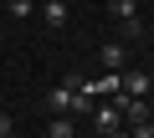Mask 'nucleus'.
Instances as JSON below:
<instances>
[{
    "label": "nucleus",
    "mask_w": 154,
    "mask_h": 138,
    "mask_svg": "<svg viewBox=\"0 0 154 138\" xmlns=\"http://www.w3.org/2000/svg\"><path fill=\"white\" fill-rule=\"evenodd\" d=\"M108 10L118 16V31L123 36H139L144 26H139V5H134V0H108Z\"/></svg>",
    "instance_id": "obj_1"
},
{
    "label": "nucleus",
    "mask_w": 154,
    "mask_h": 138,
    "mask_svg": "<svg viewBox=\"0 0 154 138\" xmlns=\"http://www.w3.org/2000/svg\"><path fill=\"white\" fill-rule=\"evenodd\" d=\"M88 118H93V133H98V138H103V133H118V123H123V113H118L113 102H108V107H93Z\"/></svg>",
    "instance_id": "obj_2"
},
{
    "label": "nucleus",
    "mask_w": 154,
    "mask_h": 138,
    "mask_svg": "<svg viewBox=\"0 0 154 138\" xmlns=\"http://www.w3.org/2000/svg\"><path fill=\"white\" fill-rule=\"evenodd\" d=\"M98 56H103L108 72H123V66H128V46H123V41H103V51H98Z\"/></svg>",
    "instance_id": "obj_3"
},
{
    "label": "nucleus",
    "mask_w": 154,
    "mask_h": 138,
    "mask_svg": "<svg viewBox=\"0 0 154 138\" xmlns=\"http://www.w3.org/2000/svg\"><path fill=\"white\" fill-rule=\"evenodd\" d=\"M118 92L144 97V92H149V72H128V66H123V72H118Z\"/></svg>",
    "instance_id": "obj_4"
},
{
    "label": "nucleus",
    "mask_w": 154,
    "mask_h": 138,
    "mask_svg": "<svg viewBox=\"0 0 154 138\" xmlns=\"http://www.w3.org/2000/svg\"><path fill=\"white\" fill-rule=\"evenodd\" d=\"M41 21H46L51 31H62V26H67V0H46V5H41Z\"/></svg>",
    "instance_id": "obj_5"
},
{
    "label": "nucleus",
    "mask_w": 154,
    "mask_h": 138,
    "mask_svg": "<svg viewBox=\"0 0 154 138\" xmlns=\"http://www.w3.org/2000/svg\"><path fill=\"white\" fill-rule=\"evenodd\" d=\"M46 138H77V123H72V113H57V118L46 123Z\"/></svg>",
    "instance_id": "obj_6"
},
{
    "label": "nucleus",
    "mask_w": 154,
    "mask_h": 138,
    "mask_svg": "<svg viewBox=\"0 0 154 138\" xmlns=\"http://www.w3.org/2000/svg\"><path fill=\"white\" fill-rule=\"evenodd\" d=\"M46 107H51V113H72V87H67V82L51 87V92H46Z\"/></svg>",
    "instance_id": "obj_7"
},
{
    "label": "nucleus",
    "mask_w": 154,
    "mask_h": 138,
    "mask_svg": "<svg viewBox=\"0 0 154 138\" xmlns=\"http://www.w3.org/2000/svg\"><path fill=\"white\" fill-rule=\"evenodd\" d=\"M128 138H154V118H144V123H134V133Z\"/></svg>",
    "instance_id": "obj_8"
},
{
    "label": "nucleus",
    "mask_w": 154,
    "mask_h": 138,
    "mask_svg": "<svg viewBox=\"0 0 154 138\" xmlns=\"http://www.w3.org/2000/svg\"><path fill=\"white\" fill-rule=\"evenodd\" d=\"M11 16H31V0H11Z\"/></svg>",
    "instance_id": "obj_9"
},
{
    "label": "nucleus",
    "mask_w": 154,
    "mask_h": 138,
    "mask_svg": "<svg viewBox=\"0 0 154 138\" xmlns=\"http://www.w3.org/2000/svg\"><path fill=\"white\" fill-rule=\"evenodd\" d=\"M0 138H11V113H0Z\"/></svg>",
    "instance_id": "obj_10"
},
{
    "label": "nucleus",
    "mask_w": 154,
    "mask_h": 138,
    "mask_svg": "<svg viewBox=\"0 0 154 138\" xmlns=\"http://www.w3.org/2000/svg\"><path fill=\"white\" fill-rule=\"evenodd\" d=\"M149 92H154V72H149Z\"/></svg>",
    "instance_id": "obj_11"
},
{
    "label": "nucleus",
    "mask_w": 154,
    "mask_h": 138,
    "mask_svg": "<svg viewBox=\"0 0 154 138\" xmlns=\"http://www.w3.org/2000/svg\"><path fill=\"white\" fill-rule=\"evenodd\" d=\"M103 138H123V133H103Z\"/></svg>",
    "instance_id": "obj_12"
}]
</instances>
